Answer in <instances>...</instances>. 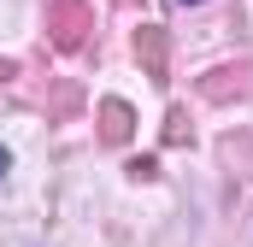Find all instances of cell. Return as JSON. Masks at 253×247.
<instances>
[{"label": "cell", "mask_w": 253, "mask_h": 247, "mask_svg": "<svg viewBox=\"0 0 253 247\" xmlns=\"http://www.w3.org/2000/svg\"><path fill=\"white\" fill-rule=\"evenodd\" d=\"M6 171H12V159H6V147H0V177H6Z\"/></svg>", "instance_id": "9"}, {"label": "cell", "mask_w": 253, "mask_h": 247, "mask_svg": "<svg viewBox=\"0 0 253 247\" xmlns=\"http://www.w3.org/2000/svg\"><path fill=\"white\" fill-rule=\"evenodd\" d=\"M42 106H47V118H71L77 112V82H59L53 94H42Z\"/></svg>", "instance_id": "5"}, {"label": "cell", "mask_w": 253, "mask_h": 247, "mask_svg": "<svg viewBox=\"0 0 253 247\" xmlns=\"http://www.w3.org/2000/svg\"><path fill=\"white\" fill-rule=\"evenodd\" d=\"M135 59H141V71L153 82L171 77V36H165V24H141L135 30Z\"/></svg>", "instance_id": "2"}, {"label": "cell", "mask_w": 253, "mask_h": 247, "mask_svg": "<svg viewBox=\"0 0 253 247\" xmlns=\"http://www.w3.org/2000/svg\"><path fill=\"white\" fill-rule=\"evenodd\" d=\"M206 100H230V94H248V65H218L206 82H200Z\"/></svg>", "instance_id": "4"}, {"label": "cell", "mask_w": 253, "mask_h": 247, "mask_svg": "<svg viewBox=\"0 0 253 247\" xmlns=\"http://www.w3.org/2000/svg\"><path fill=\"white\" fill-rule=\"evenodd\" d=\"M177 6H200V0H177Z\"/></svg>", "instance_id": "10"}, {"label": "cell", "mask_w": 253, "mask_h": 247, "mask_svg": "<svg viewBox=\"0 0 253 247\" xmlns=\"http://www.w3.org/2000/svg\"><path fill=\"white\" fill-rule=\"evenodd\" d=\"M224 159L242 165V177H253V135H230V141H224Z\"/></svg>", "instance_id": "6"}, {"label": "cell", "mask_w": 253, "mask_h": 247, "mask_svg": "<svg viewBox=\"0 0 253 247\" xmlns=\"http://www.w3.org/2000/svg\"><path fill=\"white\" fill-rule=\"evenodd\" d=\"M88 30H94V6L88 0H47V41L59 53L88 47Z\"/></svg>", "instance_id": "1"}, {"label": "cell", "mask_w": 253, "mask_h": 247, "mask_svg": "<svg viewBox=\"0 0 253 247\" xmlns=\"http://www.w3.org/2000/svg\"><path fill=\"white\" fill-rule=\"evenodd\" d=\"M165 141H171V147H183V141H189V112H183V106H171V112H165Z\"/></svg>", "instance_id": "7"}, {"label": "cell", "mask_w": 253, "mask_h": 247, "mask_svg": "<svg viewBox=\"0 0 253 247\" xmlns=\"http://www.w3.org/2000/svg\"><path fill=\"white\" fill-rule=\"evenodd\" d=\"M0 77H18V65H12V59H0Z\"/></svg>", "instance_id": "8"}, {"label": "cell", "mask_w": 253, "mask_h": 247, "mask_svg": "<svg viewBox=\"0 0 253 247\" xmlns=\"http://www.w3.org/2000/svg\"><path fill=\"white\" fill-rule=\"evenodd\" d=\"M118 6H129V0H118Z\"/></svg>", "instance_id": "11"}, {"label": "cell", "mask_w": 253, "mask_h": 247, "mask_svg": "<svg viewBox=\"0 0 253 247\" xmlns=\"http://www.w3.org/2000/svg\"><path fill=\"white\" fill-rule=\"evenodd\" d=\"M100 141H106V147H124L129 135H135V112H129L124 100H100Z\"/></svg>", "instance_id": "3"}]
</instances>
